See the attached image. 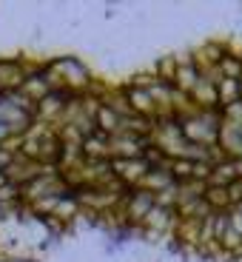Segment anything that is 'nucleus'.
Here are the masks:
<instances>
[{
  "label": "nucleus",
  "instance_id": "1",
  "mask_svg": "<svg viewBox=\"0 0 242 262\" xmlns=\"http://www.w3.org/2000/svg\"><path fill=\"white\" fill-rule=\"evenodd\" d=\"M29 57H0V94H14L23 89L29 72H26Z\"/></svg>",
  "mask_w": 242,
  "mask_h": 262
},
{
  "label": "nucleus",
  "instance_id": "2",
  "mask_svg": "<svg viewBox=\"0 0 242 262\" xmlns=\"http://www.w3.org/2000/svg\"><path fill=\"white\" fill-rule=\"evenodd\" d=\"M148 165H145L143 157H120V160H112V174L120 180L123 185L128 188H140V183L145 180L148 174Z\"/></svg>",
  "mask_w": 242,
  "mask_h": 262
},
{
  "label": "nucleus",
  "instance_id": "3",
  "mask_svg": "<svg viewBox=\"0 0 242 262\" xmlns=\"http://www.w3.org/2000/svg\"><path fill=\"white\" fill-rule=\"evenodd\" d=\"M219 148L228 160H242V125L234 123L219 125Z\"/></svg>",
  "mask_w": 242,
  "mask_h": 262
},
{
  "label": "nucleus",
  "instance_id": "4",
  "mask_svg": "<svg viewBox=\"0 0 242 262\" xmlns=\"http://www.w3.org/2000/svg\"><path fill=\"white\" fill-rule=\"evenodd\" d=\"M94 125H97V131L105 134V137H117L120 131H123V117H120L114 108H108V105H97V112H94Z\"/></svg>",
  "mask_w": 242,
  "mask_h": 262
},
{
  "label": "nucleus",
  "instance_id": "5",
  "mask_svg": "<svg viewBox=\"0 0 242 262\" xmlns=\"http://www.w3.org/2000/svg\"><path fill=\"white\" fill-rule=\"evenodd\" d=\"M236 168H234V160H219V163L211 165V180L208 185H219V188H228L231 183H236Z\"/></svg>",
  "mask_w": 242,
  "mask_h": 262
},
{
  "label": "nucleus",
  "instance_id": "6",
  "mask_svg": "<svg viewBox=\"0 0 242 262\" xmlns=\"http://www.w3.org/2000/svg\"><path fill=\"white\" fill-rule=\"evenodd\" d=\"M203 200L208 203L211 214H223V211H231V205H234V203H231L228 188H219V185H205Z\"/></svg>",
  "mask_w": 242,
  "mask_h": 262
},
{
  "label": "nucleus",
  "instance_id": "7",
  "mask_svg": "<svg viewBox=\"0 0 242 262\" xmlns=\"http://www.w3.org/2000/svg\"><path fill=\"white\" fill-rule=\"evenodd\" d=\"M171 185H177V183H174V177H171V171H165V168H151L148 174H145V180L140 183V188L151 191V194H160V191L171 188Z\"/></svg>",
  "mask_w": 242,
  "mask_h": 262
},
{
  "label": "nucleus",
  "instance_id": "8",
  "mask_svg": "<svg viewBox=\"0 0 242 262\" xmlns=\"http://www.w3.org/2000/svg\"><path fill=\"white\" fill-rule=\"evenodd\" d=\"M216 97H219V108L239 103L242 100V83L239 80H216Z\"/></svg>",
  "mask_w": 242,
  "mask_h": 262
},
{
  "label": "nucleus",
  "instance_id": "9",
  "mask_svg": "<svg viewBox=\"0 0 242 262\" xmlns=\"http://www.w3.org/2000/svg\"><path fill=\"white\" fill-rule=\"evenodd\" d=\"M228 216H231V228L236 231V234L242 236V203H236V205H231V211H228Z\"/></svg>",
  "mask_w": 242,
  "mask_h": 262
}]
</instances>
